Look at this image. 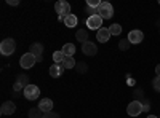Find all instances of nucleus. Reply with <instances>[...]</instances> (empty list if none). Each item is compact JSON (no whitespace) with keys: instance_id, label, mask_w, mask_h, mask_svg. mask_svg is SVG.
I'll return each mask as SVG.
<instances>
[{"instance_id":"nucleus-1","label":"nucleus","mask_w":160,"mask_h":118,"mask_svg":"<svg viewBox=\"0 0 160 118\" xmlns=\"http://www.w3.org/2000/svg\"><path fill=\"white\" fill-rule=\"evenodd\" d=\"M16 50V42L13 40V38H5V40L0 43V51H2L3 56H10L15 53Z\"/></svg>"},{"instance_id":"nucleus-2","label":"nucleus","mask_w":160,"mask_h":118,"mask_svg":"<svg viewBox=\"0 0 160 118\" xmlns=\"http://www.w3.org/2000/svg\"><path fill=\"white\" fill-rule=\"evenodd\" d=\"M98 15L102 19H111L114 16V8L109 2H101V5L98 7Z\"/></svg>"},{"instance_id":"nucleus-3","label":"nucleus","mask_w":160,"mask_h":118,"mask_svg":"<svg viewBox=\"0 0 160 118\" xmlns=\"http://www.w3.org/2000/svg\"><path fill=\"white\" fill-rule=\"evenodd\" d=\"M85 24L88 26V29L91 31H99L101 26H102V18L99 15H93V16H88L85 19Z\"/></svg>"},{"instance_id":"nucleus-4","label":"nucleus","mask_w":160,"mask_h":118,"mask_svg":"<svg viewBox=\"0 0 160 118\" xmlns=\"http://www.w3.org/2000/svg\"><path fill=\"white\" fill-rule=\"evenodd\" d=\"M22 94H24V97L28 99V101H35V99H38V96H40V89H38V86H35V85H29V86L24 88Z\"/></svg>"},{"instance_id":"nucleus-5","label":"nucleus","mask_w":160,"mask_h":118,"mask_svg":"<svg viewBox=\"0 0 160 118\" xmlns=\"http://www.w3.org/2000/svg\"><path fill=\"white\" fill-rule=\"evenodd\" d=\"M35 62H37V59H35V56H34V54H31V53L22 54V56H21V59H19V65H21L22 69H31Z\"/></svg>"},{"instance_id":"nucleus-6","label":"nucleus","mask_w":160,"mask_h":118,"mask_svg":"<svg viewBox=\"0 0 160 118\" xmlns=\"http://www.w3.org/2000/svg\"><path fill=\"white\" fill-rule=\"evenodd\" d=\"M55 10L59 16H69L71 15V5L68 2H64V0H59V2H56L55 5Z\"/></svg>"},{"instance_id":"nucleus-7","label":"nucleus","mask_w":160,"mask_h":118,"mask_svg":"<svg viewBox=\"0 0 160 118\" xmlns=\"http://www.w3.org/2000/svg\"><path fill=\"white\" fill-rule=\"evenodd\" d=\"M142 112V104L139 101H133L128 104V107H127V113L130 116H138L139 113Z\"/></svg>"},{"instance_id":"nucleus-8","label":"nucleus","mask_w":160,"mask_h":118,"mask_svg":"<svg viewBox=\"0 0 160 118\" xmlns=\"http://www.w3.org/2000/svg\"><path fill=\"white\" fill-rule=\"evenodd\" d=\"M15 110H16V106H15V102H13V101H7V102H3V104H2V107H0V113L5 115V116L13 115V113H15Z\"/></svg>"},{"instance_id":"nucleus-9","label":"nucleus","mask_w":160,"mask_h":118,"mask_svg":"<svg viewBox=\"0 0 160 118\" xmlns=\"http://www.w3.org/2000/svg\"><path fill=\"white\" fill-rule=\"evenodd\" d=\"M111 38V31L109 27H101L99 31H96V40L99 43H106Z\"/></svg>"},{"instance_id":"nucleus-10","label":"nucleus","mask_w":160,"mask_h":118,"mask_svg":"<svg viewBox=\"0 0 160 118\" xmlns=\"http://www.w3.org/2000/svg\"><path fill=\"white\" fill-rule=\"evenodd\" d=\"M128 40H130L131 45H138V43H141L144 40V34L141 31H131L128 34Z\"/></svg>"},{"instance_id":"nucleus-11","label":"nucleus","mask_w":160,"mask_h":118,"mask_svg":"<svg viewBox=\"0 0 160 118\" xmlns=\"http://www.w3.org/2000/svg\"><path fill=\"white\" fill-rule=\"evenodd\" d=\"M82 51H83V54L87 56H95L98 53V46L96 43H93V42H87L82 45Z\"/></svg>"},{"instance_id":"nucleus-12","label":"nucleus","mask_w":160,"mask_h":118,"mask_svg":"<svg viewBox=\"0 0 160 118\" xmlns=\"http://www.w3.org/2000/svg\"><path fill=\"white\" fill-rule=\"evenodd\" d=\"M40 110H42L43 113H48V112H53V101L51 99H42L38 101V106H37Z\"/></svg>"},{"instance_id":"nucleus-13","label":"nucleus","mask_w":160,"mask_h":118,"mask_svg":"<svg viewBox=\"0 0 160 118\" xmlns=\"http://www.w3.org/2000/svg\"><path fill=\"white\" fill-rule=\"evenodd\" d=\"M64 72V67H62V64H53L51 67H50V77L53 78H59Z\"/></svg>"},{"instance_id":"nucleus-14","label":"nucleus","mask_w":160,"mask_h":118,"mask_svg":"<svg viewBox=\"0 0 160 118\" xmlns=\"http://www.w3.org/2000/svg\"><path fill=\"white\" fill-rule=\"evenodd\" d=\"M29 53L34 54L35 58H37V56H42V53H43V45H42V43H38V42L32 43V45L29 46Z\"/></svg>"},{"instance_id":"nucleus-15","label":"nucleus","mask_w":160,"mask_h":118,"mask_svg":"<svg viewBox=\"0 0 160 118\" xmlns=\"http://www.w3.org/2000/svg\"><path fill=\"white\" fill-rule=\"evenodd\" d=\"M77 22H78V19H77L75 15H72V13H71L69 16H66V18H64V26H66V27H69V29L75 27Z\"/></svg>"},{"instance_id":"nucleus-16","label":"nucleus","mask_w":160,"mask_h":118,"mask_svg":"<svg viewBox=\"0 0 160 118\" xmlns=\"http://www.w3.org/2000/svg\"><path fill=\"white\" fill-rule=\"evenodd\" d=\"M75 38H77V40L80 42V43H87L88 42V32L85 31V29H78L77 32H75Z\"/></svg>"},{"instance_id":"nucleus-17","label":"nucleus","mask_w":160,"mask_h":118,"mask_svg":"<svg viewBox=\"0 0 160 118\" xmlns=\"http://www.w3.org/2000/svg\"><path fill=\"white\" fill-rule=\"evenodd\" d=\"M75 65H77V62H75L74 56H66L64 58V61H62V67L64 69H74Z\"/></svg>"},{"instance_id":"nucleus-18","label":"nucleus","mask_w":160,"mask_h":118,"mask_svg":"<svg viewBox=\"0 0 160 118\" xmlns=\"http://www.w3.org/2000/svg\"><path fill=\"white\" fill-rule=\"evenodd\" d=\"M61 51H62L66 56H74V54H75V45H74V43H66Z\"/></svg>"},{"instance_id":"nucleus-19","label":"nucleus","mask_w":160,"mask_h":118,"mask_svg":"<svg viewBox=\"0 0 160 118\" xmlns=\"http://www.w3.org/2000/svg\"><path fill=\"white\" fill-rule=\"evenodd\" d=\"M15 83H18L19 86H22V88H26V86H29L31 83H29V77L28 75H24V73H21V75H18L16 77V82Z\"/></svg>"},{"instance_id":"nucleus-20","label":"nucleus","mask_w":160,"mask_h":118,"mask_svg":"<svg viewBox=\"0 0 160 118\" xmlns=\"http://www.w3.org/2000/svg\"><path fill=\"white\" fill-rule=\"evenodd\" d=\"M64 58H66V54L62 51H55V53H53V61H55V64H62Z\"/></svg>"},{"instance_id":"nucleus-21","label":"nucleus","mask_w":160,"mask_h":118,"mask_svg":"<svg viewBox=\"0 0 160 118\" xmlns=\"http://www.w3.org/2000/svg\"><path fill=\"white\" fill-rule=\"evenodd\" d=\"M42 113H43V112L40 110L38 107H34V109H31V110H29V113H28V115H29V118H43V115H42Z\"/></svg>"},{"instance_id":"nucleus-22","label":"nucleus","mask_w":160,"mask_h":118,"mask_svg":"<svg viewBox=\"0 0 160 118\" xmlns=\"http://www.w3.org/2000/svg\"><path fill=\"white\" fill-rule=\"evenodd\" d=\"M133 97H135V101H142L144 99V91H142V88H135L133 89Z\"/></svg>"},{"instance_id":"nucleus-23","label":"nucleus","mask_w":160,"mask_h":118,"mask_svg":"<svg viewBox=\"0 0 160 118\" xmlns=\"http://www.w3.org/2000/svg\"><path fill=\"white\" fill-rule=\"evenodd\" d=\"M109 31H111V35H120L122 34V26L120 24H111Z\"/></svg>"},{"instance_id":"nucleus-24","label":"nucleus","mask_w":160,"mask_h":118,"mask_svg":"<svg viewBox=\"0 0 160 118\" xmlns=\"http://www.w3.org/2000/svg\"><path fill=\"white\" fill-rule=\"evenodd\" d=\"M75 70H77L78 73H87V72H88V65H87V62H77Z\"/></svg>"},{"instance_id":"nucleus-25","label":"nucleus","mask_w":160,"mask_h":118,"mask_svg":"<svg viewBox=\"0 0 160 118\" xmlns=\"http://www.w3.org/2000/svg\"><path fill=\"white\" fill-rule=\"evenodd\" d=\"M130 45H131V43H130L128 38H122V40L118 42V48L122 50V51H127V50L130 48Z\"/></svg>"},{"instance_id":"nucleus-26","label":"nucleus","mask_w":160,"mask_h":118,"mask_svg":"<svg viewBox=\"0 0 160 118\" xmlns=\"http://www.w3.org/2000/svg\"><path fill=\"white\" fill-rule=\"evenodd\" d=\"M141 104H142V112H149L151 110V101L149 99H142Z\"/></svg>"},{"instance_id":"nucleus-27","label":"nucleus","mask_w":160,"mask_h":118,"mask_svg":"<svg viewBox=\"0 0 160 118\" xmlns=\"http://www.w3.org/2000/svg\"><path fill=\"white\" fill-rule=\"evenodd\" d=\"M152 86H154V89L157 91V93H160V77H155L152 80Z\"/></svg>"},{"instance_id":"nucleus-28","label":"nucleus","mask_w":160,"mask_h":118,"mask_svg":"<svg viewBox=\"0 0 160 118\" xmlns=\"http://www.w3.org/2000/svg\"><path fill=\"white\" fill-rule=\"evenodd\" d=\"M101 5L99 0H87V7H91V8H98Z\"/></svg>"},{"instance_id":"nucleus-29","label":"nucleus","mask_w":160,"mask_h":118,"mask_svg":"<svg viewBox=\"0 0 160 118\" xmlns=\"http://www.w3.org/2000/svg\"><path fill=\"white\" fill-rule=\"evenodd\" d=\"M43 118H59V115L56 112H48V113H43Z\"/></svg>"},{"instance_id":"nucleus-30","label":"nucleus","mask_w":160,"mask_h":118,"mask_svg":"<svg viewBox=\"0 0 160 118\" xmlns=\"http://www.w3.org/2000/svg\"><path fill=\"white\" fill-rule=\"evenodd\" d=\"M7 3H8V5H11V7H18V5H19L18 0H7Z\"/></svg>"},{"instance_id":"nucleus-31","label":"nucleus","mask_w":160,"mask_h":118,"mask_svg":"<svg viewBox=\"0 0 160 118\" xmlns=\"http://www.w3.org/2000/svg\"><path fill=\"white\" fill-rule=\"evenodd\" d=\"M155 73H157V77H160V64L155 67Z\"/></svg>"},{"instance_id":"nucleus-32","label":"nucleus","mask_w":160,"mask_h":118,"mask_svg":"<svg viewBox=\"0 0 160 118\" xmlns=\"http://www.w3.org/2000/svg\"><path fill=\"white\" fill-rule=\"evenodd\" d=\"M148 118H158V116H155V115H148Z\"/></svg>"},{"instance_id":"nucleus-33","label":"nucleus","mask_w":160,"mask_h":118,"mask_svg":"<svg viewBox=\"0 0 160 118\" xmlns=\"http://www.w3.org/2000/svg\"><path fill=\"white\" fill-rule=\"evenodd\" d=\"M158 5H160V2H158Z\"/></svg>"},{"instance_id":"nucleus-34","label":"nucleus","mask_w":160,"mask_h":118,"mask_svg":"<svg viewBox=\"0 0 160 118\" xmlns=\"http://www.w3.org/2000/svg\"><path fill=\"white\" fill-rule=\"evenodd\" d=\"M158 118H160V116H158Z\"/></svg>"}]
</instances>
